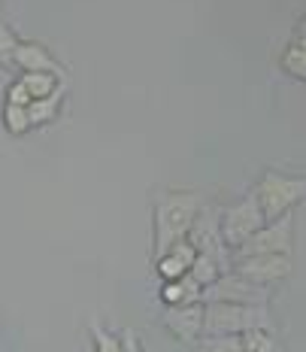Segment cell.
Instances as JSON below:
<instances>
[{
    "mask_svg": "<svg viewBox=\"0 0 306 352\" xmlns=\"http://www.w3.org/2000/svg\"><path fill=\"white\" fill-rule=\"evenodd\" d=\"M203 207L200 192H188V188H164L155 195L152 204V231H155V258L164 255L167 249L179 240L188 237L194 219Z\"/></svg>",
    "mask_w": 306,
    "mask_h": 352,
    "instance_id": "obj_1",
    "label": "cell"
},
{
    "mask_svg": "<svg viewBox=\"0 0 306 352\" xmlns=\"http://www.w3.org/2000/svg\"><path fill=\"white\" fill-rule=\"evenodd\" d=\"M255 328L276 331L267 304H203V334H246Z\"/></svg>",
    "mask_w": 306,
    "mask_h": 352,
    "instance_id": "obj_2",
    "label": "cell"
},
{
    "mask_svg": "<svg viewBox=\"0 0 306 352\" xmlns=\"http://www.w3.org/2000/svg\"><path fill=\"white\" fill-rule=\"evenodd\" d=\"M255 197H258L261 210H264V219L273 222V219L285 216V212H294L306 201V176L264 170L258 186H255Z\"/></svg>",
    "mask_w": 306,
    "mask_h": 352,
    "instance_id": "obj_3",
    "label": "cell"
},
{
    "mask_svg": "<svg viewBox=\"0 0 306 352\" xmlns=\"http://www.w3.org/2000/svg\"><path fill=\"white\" fill-rule=\"evenodd\" d=\"M188 243L198 249L200 255H209L222 264V270H234V252L224 243L222 234V210L213 204H203L198 219H194L191 231H188Z\"/></svg>",
    "mask_w": 306,
    "mask_h": 352,
    "instance_id": "obj_4",
    "label": "cell"
},
{
    "mask_svg": "<svg viewBox=\"0 0 306 352\" xmlns=\"http://www.w3.org/2000/svg\"><path fill=\"white\" fill-rule=\"evenodd\" d=\"M294 249V212L264 222L239 249H234V258H249V255H291Z\"/></svg>",
    "mask_w": 306,
    "mask_h": 352,
    "instance_id": "obj_5",
    "label": "cell"
},
{
    "mask_svg": "<svg viewBox=\"0 0 306 352\" xmlns=\"http://www.w3.org/2000/svg\"><path fill=\"white\" fill-rule=\"evenodd\" d=\"M264 222H267L264 210H261V204H258V197H255V192H249L246 197L234 201L231 207H224L222 210V234H224V243H228L231 252L243 246L246 240H249Z\"/></svg>",
    "mask_w": 306,
    "mask_h": 352,
    "instance_id": "obj_6",
    "label": "cell"
},
{
    "mask_svg": "<svg viewBox=\"0 0 306 352\" xmlns=\"http://www.w3.org/2000/svg\"><path fill=\"white\" fill-rule=\"evenodd\" d=\"M213 300H224V304H267L270 300V289L255 285L243 274H237V270H228L213 285L203 289V304H213Z\"/></svg>",
    "mask_w": 306,
    "mask_h": 352,
    "instance_id": "obj_7",
    "label": "cell"
},
{
    "mask_svg": "<svg viewBox=\"0 0 306 352\" xmlns=\"http://www.w3.org/2000/svg\"><path fill=\"white\" fill-rule=\"evenodd\" d=\"M234 270L243 274L246 280H252L255 285H270L288 280V274L294 270L291 255H249V258H234Z\"/></svg>",
    "mask_w": 306,
    "mask_h": 352,
    "instance_id": "obj_8",
    "label": "cell"
},
{
    "mask_svg": "<svg viewBox=\"0 0 306 352\" xmlns=\"http://www.w3.org/2000/svg\"><path fill=\"white\" fill-rule=\"evenodd\" d=\"M164 328L176 337L179 343L198 346L203 337V304H182V307H164L161 313Z\"/></svg>",
    "mask_w": 306,
    "mask_h": 352,
    "instance_id": "obj_9",
    "label": "cell"
},
{
    "mask_svg": "<svg viewBox=\"0 0 306 352\" xmlns=\"http://www.w3.org/2000/svg\"><path fill=\"white\" fill-rule=\"evenodd\" d=\"M12 67H19L21 73H55V76L67 79V70L58 58L49 52L43 43L36 40H21L16 49V58H12Z\"/></svg>",
    "mask_w": 306,
    "mask_h": 352,
    "instance_id": "obj_10",
    "label": "cell"
},
{
    "mask_svg": "<svg viewBox=\"0 0 306 352\" xmlns=\"http://www.w3.org/2000/svg\"><path fill=\"white\" fill-rule=\"evenodd\" d=\"M194 258H198V249L188 243V237H185V240H179V243H173L164 255H158L155 270H158V276H161V283L164 280H179V276H185L188 270H191Z\"/></svg>",
    "mask_w": 306,
    "mask_h": 352,
    "instance_id": "obj_11",
    "label": "cell"
},
{
    "mask_svg": "<svg viewBox=\"0 0 306 352\" xmlns=\"http://www.w3.org/2000/svg\"><path fill=\"white\" fill-rule=\"evenodd\" d=\"M164 307H182V304H203V285L191 274L179 276V280H164L158 289Z\"/></svg>",
    "mask_w": 306,
    "mask_h": 352,
    "instance_id": "obj_12",
    "label": "cell"
},
{
    "mask_svg": "<svg viewBox=\"0 0 306 352\" xmlns=\"http://www.w3.org/2000/svg\"><path fill=\"white\" fill-rule=\"evenodd\" d=\"M64 91H67V85H64L61 91L49 94V98L34 100V104L27 107V119H31V128H43V124H52V122L58 119V113H61Z\"/></svg>",
    "mask_w": 306,
    "mask_h": 352,
    "instance_id": "obj_13",
    "label": "cell"
},
{
    "mask_svg": "<svg viewBox=\"0 0 306 352\" xmlns=\"http://www.w3.org/2000/svg\"><path fill=\"white\" fill-rule=\"evenodd\" d=\"M21 82H25L27 88V94H31L34 100H40V98H49V94H55V91H61L64 85V76H55V73H21Z\"/></svg>",
    "mask_w": 306,
    "mask_h": 352,
    "instance_id": "obj_14",
    "label": "cell"
},
{
    "mask_svg": "<svg viewBox=\"0 0 306 352\" xmlns=\"http://www.w3.org/2000/svg\"><path fill=\"white\" fill-rule=\"evenodd\" d=\"M200 352H243V334H203Z\"/></svg>",
    "mask_w": 306,
    "mask_h": 352,
    "instance_id": "obj_15",
    "label": "cell"
},
{
    "mask_svg": "<svg viewBox=\"0 0 306 352\" xmlns=\"http://www.w3.org/2000/svg\"><path fill=\"white\" fill-rule=\"evenodd\" d=\"M279 67L285 70L291 79H303L306 82V52L301 46L288 43V46L282 49V55H279Z\"/></svg>",
    "mask_w": 306,
    "mask_h": 352,
    "instance_id": "obj_16",
    "label": "cell"
},
{
    "mask_svg": "<svg viewBox=\"0 0 306 352\" xmlns=\"http://www.w3.org/2000/svg\"><path fill=\"white\" fill-rule=\"evenodd\" d=\"M188 274H191L194 280H198L203 289H207V285H213L218 276L228 274V270H222V264H218L215 258H209V255H200L198 252V258H194V264H191V270H188Z\"/></svg>",
    "mask_w": 306,
    "mask_h": 352,
    "instance_id": "obj_17",
    "label": "cell"
},
{
    "mask_svg": "<svg viewBox=\"0 0 306 352\" xmlns=\"http://www.w3.org/2000/svg\"><path fill=\"white\" fill-rule=\"evenodd\" d=\"M3 128L6 134L21 137L31 131V119H27V107H16V104H3Z\"/></svg>",
    "mask_w": 306,
    "mask_h": 352,
    "instance_id": "obj_18",
    "label": "cell"
},
{
    "mask_svg": "<svg viewBox=\"0 0 306 352\" xmlns=\"http://www.w3.org/2000/svg\"><path fill=\"white\" fill-rule=\"evenodd\" d=\"M243 352H279V343H276L273 331L255 328V331L243 334Z\"/></svg>",
    "mask_w": 306,
    "mask_h": 352,
    "instance_id": "obj_19",
    "label": "cell"
},
{
    "mask_svg": "<svg viewBox=\"0 0 306 352\" xmlns=\"http://www.w3.org/2000/svg\"><path fill=\"white\" fill-rule=\"evenodd\" d=\"M91 343H94V352H121L119 334H113L100 322H91Z\"/></svg>",
    "mask_w": 306,
    "mask_h": 352,
    "instance_id": "obj_20",
    "label": "cell"
},
{
    "mask_svg": "<svg viewBox=\"0 0 306 352\" xmlns=\"http://www.w3.org/2000/svg\"><path fill=\"white\" fill-rule=\"evenodd\" d=\"M19 34L12 31L6 21H0V67H12V58H16L19 49Z\"/></svg>",
    "mask_w": 306,
    "mask_h": 352,
    "instance_id": "obj_21",
    "label": "cell"
},
{
    "mask_svg": "<svg viewBox=\"0 0 306 352\" xmlns=\"http://www.w3.org/2000/svg\"><path fill=\"white\" fill-rule=\"evenodd\" d=\"M6 104H16V107H31L34 104V98L27 94V88H25L21 79H16V82L6 85Z\"/></svg>",
    "mask_w": 306,
    "mask_h": 352,
    "instance_id": "obj_22",
    "label": "cell"
},
{
    "mask_svg": "<svg viewBox=\"0 0 306 352\" xmlns=\"http://www.w3.org/2000/svg\"><path fill=\"white\" fill-rule=\"evenodd\" d=\"M121 340V352H145V346L140 343V334L134 331V328H125V331L119 334Z\"/></svg>",
    "mask_w": 306,
    "mask_h": 352,
    "instance_id": "obj_23",
    "label": "cell"
},
{
    "mask_svg": "<svg viewBox=\"0 0 306 352\" xmlns=\"http://www.w3.org/2000/svg\"><path fill=\"white\" fill-rule=\"evenodd\" d=\"M291 43H294V46H301L303 52H306V16L297 21V28H294V36H291Z\"/></svg>",
    "mask_w": 306,
    "mask_h": 352,
    "instance_id": "obj_24",
    "label": "cell"
},
{
    "mask_svg": "<svg viewBox=\"0 0 306 352\" xmlns=\"http://www.w3.org/2000/svg\"><path fill=\"white\" fill-rule=\"evenodd\" d=\"M0 3H3V0H0Z\"/></svg>",
    "mask_w": 306,
    "mask_h": 352,
    "instance_id": "obj_25",
    "label": "cell"
}]
</instances>
